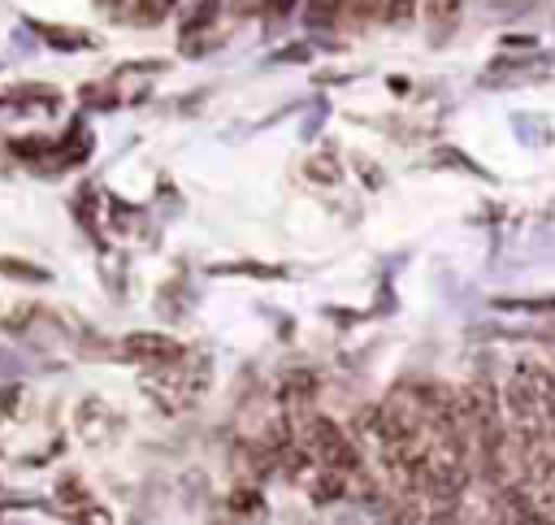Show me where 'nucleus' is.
<instances>
[{"label":"nucleus","mask_w":555,"mask_h":525,"mask_svg":"<svg viewBox=\"0 0 555 525\" xmlns=\"http://www.w3.org/2000/svg\"><path fill=\"white\" fill-rule=\"evenodd\" d=\"M299 438L312 447L317 464L321 469H338V473H356L369 464V456L360 451V443L347 434V425L334 417V412H321L312 408L304 421H299Z\"/></svg>","instance_id":"f257e3e1"},{"label":"nucleus","mask_w":555,"mask_h":525,"mask_svg":"<svg viewBox=\"0 0 555 525\" xmlns=\"http://www.w3.org/2000/svg\"><path fill=\"white\" fill-rule=\"evenodd\" d=\"M117 351H121V360H134V364H143V369H169V364H178L191 347L178 343L173 334H160V330H134V334L121 338Z\"/></svg>","instance_id":"f03ea898"},{"label":"nucleus","mask_w":555,"mask_h":525,"mask_svg":"<svg viewBox=\"0 0 555 525\" xmlns=\"http://www.w3.org/2000/svg\"><path fill=\"white\" fill-rule=\"evenodd\" d=\"M221 508L234 516V521H264L269 516V499H264V486L260 482H251V477H234V486L225 490V499H221Z\"/></svg>","instance_id":"7ed1b4c3"},{"label":"nucleus","mask_w":555,"mask_h":525,"mask_svg":"<svg viewBox=\"0 0 555 525\" xmlns=\"http://www.w3.org/2000/svg\"><path fill=\"white\" fill-rule=\"evenodd\" d=\"M304 178H308L312 187H343L347 165H343L338 148H334V143H321V148H317V152L304 161Z\"/></svg>","instance_id":"20e7f679"},{"label":"nucleus","mask_w":555,"mask_h":525,"mask_svg":"<svg viewBox=\"0 0 555 525\" xmlns=\"http://www.w3.org/2000/svg\"><path fill=\"white\" fill-rule=\"evenodd\" d=\"M304 495H308L312 508L347 503V473H338V469H317V473L304 482Z\"/></svg>","instance_id":"39448f33"},{"label":"nucleus","mask_w":555,"mask_h":525,"mask_svg":"<svg viewBox=\"0 0 555 525\" xmlns=\"http://www.w3.org/2000/svg\"><path fill=\"white\" fill-rule=\"evenodd\" d=\"M221 13H225V0H186L182 13H178V35H182V39L208 35Z\"/></svg>","instance_id":"423d86ee"},{"label":"nucleus","mask_w":555,"mask_h":525,"mask_svg":"<svg viewBox=\"0 0 555 525\" xmlns=\"http://www.w3.org/2000/svg\"><path fill=\"white\" fill-rule=\"evenodd\" d=\"M299 17L308 26V35H330L343 26V13H338V0H304L299 4Z\"/></svg>","instance_id":"0eeeda50"},{"label":"nucleus","mask_w":555,"mask_h":525,"mask_svg":"<svg viewBox=\"0 0 555 525\" xmlns=\"http://www.w3.org/2000/svg\"><path fill=\"white\" fill-rule=\"evenodd\" d=\"M178 4H182V0H130V22L143 26V30H147V26H160Z\"/></svg>","instance_id":"6e6552de"},{"label":"nucleus","mask_w":555,"mask_h":525,"mask_svg":"<svg viewBox=\"0 0 555 525\" xmlns=\"http://www.w3.org/2000/svg\"><path fill=\"white\" fill-rule=\"evenodd\" d=\"M52 48L61 52H78V48H91V35L87 30H69V26H35Z\"/></svg>","instance_id":"1a4fd4ad"},{"label":"nucleus","mask_w":555,"mask_h":525,"mask_svg":"<svg viewBox=\"0 0 555 525\" xmlns=\"http://www.w3.org/2000/svg\"><path fill=\"white\" fill-rule=\"evenodd\" d=\"M494 308L529 312V317H555V295H529V299H494Z\"/></svg>","instance_id":"9d476101"},{"label":"nucleus","mask_w":555,"mask_h":525,"mask_svg":"<svg viewBox=\"0 0 555 525\" xmlns=\"http://www.w3.org/2000/svg\"><path fill=\"white\" fill-rule=\"evenodd\" d=\"M351 169H356V178L364 182V191H382L386 174H382V165H377V161H369L364 152H356V156H351Z\"/></svg>","instance_id":"9b49d317"},{"label":"nucleus","mask_w":555,"mask_h":525,"mask_svg":"<svg viewBox=\"0 0 555 525\" xmlns=\"http://www.w3.org/2000/svg\"><path fill=\"white\" fill-rule=\"evenodd\" d=\"M212 273H251V278H282L286 269H273V265H260V260H230V265H212Z\"/></svg>","instance_id":"f8f14e48"},{"label":"nucleus","mask_w":555,"mask_h":525,"mask_svg":"<svg viewBox=\"0 0 555 525\" xmlns=\"http://www.w3.org/2000/svg\"><path fill=\"white\" fill-rule=\"evenodd\" d=\"M0 273H9V278H22V282H48V269H43V265H30V260H13V256H0Z\"/></svg>","instance_id":"ddd939ff"},{"label":"nucleus","mask_w":555,"mask_h":525,"mask_svg":"<svg viewBox=\"0 0 555 525\" xmlns=\"http://www.w3.org/2000/svg\"><path fill=\"white\" fill-rule=\"evenodd\" d=\"M312 52H317V43H312V39H299V43H286V48H278L269 61H282V65H299V61H312Z\"/></svg>","instance_id":"4468645a"},{"label":"nucleus","mask_w":555,"mask_h":525,"mask_svg":"<svg viewBox=\"0 0 555 525\" xmlns=\"http://www.w3.org/2000/svg\"><path fill=\"white\" fill-rule=\"evenodd\" d=\"M434 165H455V169H464V174H486V169H481L473 156H464L460 148H438V152H434Z\"/></svg>","instance_id":"2eb2a0df"},{"label":"nucleus","mask_w":555,"mask_h":525,"mask_svg":"<svg viewBox=\"0 0 555 525\" xmlns=\"http://www.w3.org/2000/svg\"><path fill=\"white\" fill-rule=\"evenodd\" d=\"M299 4H304V0H264V13H260V17H264V26L273 30V26H282L291 13H299Z\"/></svg>","instance_id":"dca6fc26"},{"label":"nucleus","mask_w":555,"mask_h":525,"mask_svg":"<svg viewBox=\"0 0 555 525\" xmlns=\"http://www.w3.org/2000/svg\"><path fill=\"white\" fill-rule=\"evenodd\" d=\"M56 495H61V503H74V512H78L82 503H91V495H87V486H82L78 477H61Z\"/></svg>","instance_id":"f3484780"},{"label":"nucleus","mask_w":555,"mask_h":525,"mask_svg":"<svg viewBox=\"0 0 555 525\" xmlns=\"http://www.w3.org/2000/svg\"><path fill=\"white\" fill-rule=\"evenodd\" d=\"M74 521H78V525H113V512L91 499V503H82V508L74 512Z\"/></svg>","instance_id":"a211bd4d"},{"label":"nucleus","mask_w":555,"mask_h":525,"mask_svg":"<svg viewBox=\"0 0 555 525\" xmlns=\"http://www.w3.org/2000/svg\"><path fill=\"white\" fill-rule=\"evenodd\" d=\"M486 9L499 13V17H520V13L533 9V0H486Z\"/></svg>","instance_id":"6ab92c4d"},{"label":"nucleus","mask_w":555,"mask_h":525,"mask_svg":"<svg viewBox=\"0 0 555 525\" xmlns=\"http://www.w3.org/2000/svg\"><path fill=\"white\" fill-rule=\"evenodd\" d=\"M225 13L238 17V22L243 17H260L264 13V0H225Z\"/></svg>","instance_id":"aec40b11"},{"label":"nucleus","mask_w":555,"mask_h":525,"mask_svg":"<svg viewBox=\"0 0 555 525\" xmlns=\"http://www.w3.org/2000/svg\"><path fill=\"white\" fill-rule=\"evenodd\" d=\"M325 317H334V325H343V330H351V325H360L364 321V312H356V308H325Z\"/></svg>","instance_id":"412c9836"},{"label":"nucleus","mask_w":555,"mask_h":525,"mask_svg":"<svg viewBox=\"0 0 555 525\" xmlns=\"http://www.w3.org/2000/svg\"><path fill=\"white\" fill-rule=\"evenodd\" d=\"M100 9H130V0H95Z\"/></svg>","instance_id":"4be33fe9"}]
</instances>
